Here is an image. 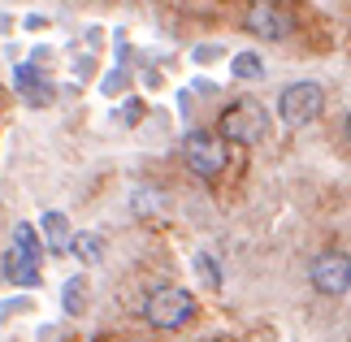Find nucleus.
I'll return each instance as SVG.
<instances>
[{
	"label": "nucleus",
	"instance_id": "13",
	"mask_svg": "<svg viewBox=\"0 0 351 342\" xmlns=\"http://www.w3.org/2000/svg\"><path fill=\"white\" fill-rule=\"evenodd\" d=\"M165 208V195H160V191H134V212H160Z\"/></svg>",
	"mask_w": 351,
	"mask_h": 342
},
{
	"label": "nucleus",
	"instance_id": "11",
	"mask_svg": "<svg viewBox=\"0 0 351 342\" xmlns=\"http://www.w3.org/2000/svg\"><path fill=\"white\" fill-rule=\"evenodd\" d=\"M83 304H87V278L78 273V278H70V282L61 286V308L70 312V317H78V312H83Z\"/></svg>",
	"mask_w": 351,
	"mask_h": 342
},
{
	"label": "nucleus",
	"instance_id": "9",
	"mask_svg": "<svg viewBox=\"0 0 351 342\" xmlns=\"http://www.w3.org/2000/svg\"><path fill=\"white\" fill-rule=\"evenodd\" d=\"M70 239H74V230L70 221H65V212H48L44 217V243H48V252H70Z\"/></svg>",
	"mask_w": 351,
	"mask_h": 342
},
{
	"label": "nucleus",
	"instance_id": "7",
	"mask_svg": "<svg viewBox=\"0 0 351 342\" xmlns=\"http://www.w3.org/2000/svg\"><path fill=\"white\" fill-rule=\"evenodd\" d=\"M247 31L269 39V44H282V39L291 35V18L282 13V5H274V0H256L247 9Z\"/></svg>",
	"mask_w": 351,
	"mask_h": 342
},
{
	"label": "nucleus",
	"instance_id": "8",
	"mask_svg": "<svg viewBox=\"0 0 351 342\" xmlns=\"http://www.w3.org/2000/svg\"><path fill=\"white\" fill-rule=\"evenodd\" d=\"M13 83H18V95H22L31 108H48V104H52V83L39 74V65H18Z\"/></svg>",
	"mask_w": 351,
	"mask_h": 342
},
{
	"label": "nucleus",
	"instance_id": "12",
	"mask_svg": "<svg viewBox=\"0 0 351 342\" xmlns=\"http://www.w3.org/2000/svg\"><path fill=\"white\" fill-rule=\"evenodd\" d=\"M234 78H243V83H261L265 78V61L256 57V52H234Z\"/></svg>",
	"mask_w": 351,
	"mask_h": 342
},
{
	"label": "nucleus",
	"instance_id": "5",
	"mask_svg": "<svg viewBox=\"0 0 351 342\" xmlns=\"http://www.w3.org/2000/svg\"><path fill=\"white\" fill-rule=\"evenodd\" d=\"M221 139L226 143H239V147H256L269 134V113L256 100H239L221 113Z\"/></svg>",
	"mask_w": 351,
	"mask_h": 342
},
{
	"label": "nucleus",
	"instance_id": "17",
	"mask_svg": "<svg viewBox=\"0 0 351 342\" xmlns=\"http://www.w3.org/2000/svg\"><path fill=\"white\" fill-rule=\"evenodd\" d=\"M347 342H351V338H347Z\"/></svg>",
	"mask_w": 351,
	"mask_h": 342
},
{
	"label": "nucleus",
	"instance_id": "2",
	"mask_svg": "<svg viewBox=\"0 0 351 342\" xmlns=\"http://www.w3.org/2000/svg\"><path fill=\"white\" fill-rule=\"evenodd\" d=\"M191 317H195V295L182 286H156L143 299V321L152 330H182Z\"/></svg>",
	"mask_w": 351,
	"mask_h": 342
},
{
	"label": "nucleus",
	"instance_id": "6",
	"mask_svg": "<svg viewBox=\"0 0 351 342\" xmlns=\"http://www.w3.org/2000/svg\"><path fill=\"white\" fill-rule=\"evenodd\" d=\"M308 282H313L317 295L343 299V295L351 291V252L326 247L321 256H313V265H308Z\"/></svg>",
	"mask_w": 351,
	"mask_h": 342
},
{
	"label": "nucleus",
	"instance_id": "10",
	"mask_svg": "<svg viewBox=\"0 0 351 342\" xmlns=\"http://www.w3.org/2000/svg\"><path fill=\"white\" fill-rule=\"evenodd\" d=\"M70 252L83 260V265H96V260L104 256V239L96 234V230H78V234L70 239Z\"/></svg>",
	"mask_w": 351,
	"mask_h": 342
},
{
	"label": "nucleus",
	"instance_id": "14",
	"mask_svg": "<svg viewBox=\"0 0 351 342\" xmlns=\"http://www.w3.org/2000/svg\"><path fill=\"white\" fill-rule=\"evenodd\" d=\"M195 269H199V273H204V282L213 286V291H217V286H221V273H217V265H213V260H208V256H195Z\"/></svg>",
	"mask_w": 351,
	"mask_h": 342
},
{
	"label": "nucleus",
	"instance_id": "15",
	"mask_svg": "<svg viewBox=\"0 0 351 342\" xmlns=\"http://www.w3.org/2000/svg\"><path fill=\"white\" fill-rule=\"evenodd\" d=\"M139 117H143V100H134V95H130V104L117 108V121H139Z\"/></svg>",
	"mask_w": 351,
	"mask_h": 342
},
{
	"label": "nucleus",
	"instance_id": "1",
	"mask_svg": "<svg viewBox=\"0 0 351 342\" xmlns=\"http://www.w3.org/2000/svg\"><path fill=\"white\" fill-rule=\"evenodd\" d=\"M39 265H44V243H39L35 225H13V243L5 252V278L13 286H39Z\"/></svg>",
	"mask_w": 351,
	"mask_h": 342
},
{
	"label": "nucleus",
	"instance_id": "16",
	"mask_svg": "<svg viewBox=\"0 0 351 342\" xmlns=\"http://www.w3.org/2000/svg\"><path fill=\"white\" fill-rule=\"evenodd\" d=\"M347 143H351V113H347Z\"/></svg>",
	"mask_w": 351,
	"mask_h": 342
},
{
	"label": "nucleus",
	"instance_id": "3",
	"mask_svg": "<svg viewBox=\"0 0 351 342\" xmlns=\"http://www.w3.org/2000/svg\"><path fill=\"white\" fill-rule=\"evenodd\" d=\"M226 160H230V152H226V139L213 130H191L182 134V165L191 169L199 182H213V178H221Z\"/></svg>",
	"mask_w": 351,
	"mask_h": 342
},
{
	"label": "nucleus",
	"instance_id": "4",
	"mask_svg": "<svg viewBox=\"0 0 351 342\" xmlns=\"http://www.w3.org/2000/svg\"><path fill=\"white\" fill-rule=\"evenodd\" d=\"M321 113H326V91H321L317 83H291V87H282V95H278V121L287 130L313 126Z\"/></svg>",
	"mask_w": 351,
	"mask_h": 342
}]
</instances>
